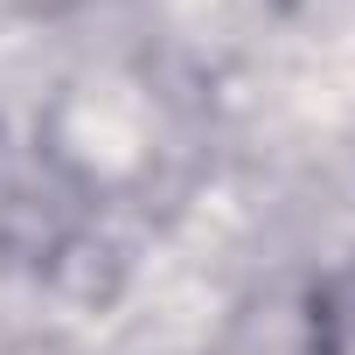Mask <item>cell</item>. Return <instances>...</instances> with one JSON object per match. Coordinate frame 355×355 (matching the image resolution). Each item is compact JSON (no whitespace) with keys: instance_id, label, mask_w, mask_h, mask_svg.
Returning a JSON list of instances; mask_svg holds the SVG:
<instances>
[{"instance_id":"6da1fadb","label":"cell","mask_w":355,"mask_h":355,"mask_svg":"<svg viewBox=\"0 0 355 355\" xmlns=\"http://www.w3.org/2000/svg\"><path fill=\"white\" fill-rule=\"evenodd\" d=\"M300 355H355V265L313 279L300 313Z\"/></svg>"}]
</instances>
